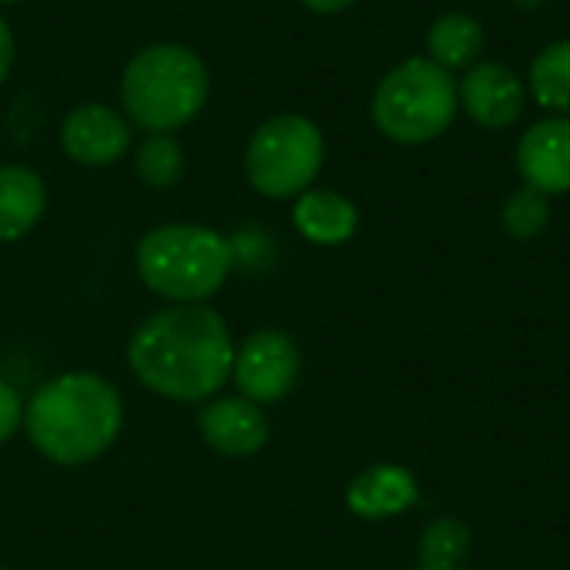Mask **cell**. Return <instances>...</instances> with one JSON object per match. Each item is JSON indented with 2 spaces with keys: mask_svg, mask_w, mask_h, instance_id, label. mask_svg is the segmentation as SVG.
Wrapping results in <instances>:
<instances>
[{
  "mask_svg": "<svg viewBox=\"0 0 570 570\" xmlns=\"http://www.w3.org/2000/svg\"><path fill=\"white\" fill-rule=\"evenodd\" d=\"M234 341L207 304H174L150 314L127 344L134 377L167 401H204L234 374Z\"/></svg>",
  "mask_w": 570,
  "mask_h": 570,
  "instance_id": "6da1fadb",
  "label": "cell"
},
{
  "mask_svg": "<svg viewBox=\"0 0 570 570\" xmlns=\"http://www.w3.org/2000/svg\"><path fill=\"white\" fill-rule=\"evenodd\" d=\"M33 448L63 468L100 458L120 434L124 404L110 381L70 371L47 381L23 411Z\"/></svg>",
  "mask_w": 570,
  "mask_h": 570,
  "instance_id": "7a4b0ae2",
  "label": "cell"
},
{
  "mask_svg": "<svg viewBox=\"0 0 570 570\" xmlns=\"http://www.w3.org/2000/svg\"><path fill=\"white\" fill-rule=\"evenodd\" d=\"M207 67L184 43H150L137 50L120 77L127 117L150 134H170L194 120L207 104Z\"/></svg>",
  "mask_w": 570,
  "mask_h": 570,
  "instance_id": "3957f363",
  "label": "cell"
},
{
  "mask_svg": "<svg viewBox=\"0 0 570 570\" xmlns=\"http://www.w3.org/2000/svg\"><path fill=\"white\" fill-rule=\"evenodd\" d=\"M234 244L200 224H164L137 244V274L144 284L174 301L200 304L227 281Z\"/></svg>",
  "mask_w": 570,
  "mask_h": 570,
  "instance_id": "277c9868",
  "label": "cell"
},
{
  "mask_svg": "<svg viewBox=\"0 0 570 570\" xmlns=\"http://www.w3.org/2000/svg\"><path fill=\"white\" fill-rule=\"evenodd\" d=\"M458 107L461 100L451 70L431 57H411L381 77L371 117L394 144H428L454 124Z\"/></svg>",
  "mask_w": 570,
  "mask_h": 570,
  "instance_id": "5b68a950",
  "label": "cell"
},
{
  "mask_svg": "<svg viewBox=\"0 0 570 570\" xmlns=\"http://www.w3.org/2000/svg\"><path fill=\"white\" fill-rule=\"evenodd\" d=\"M324 164V137L314 120L301 114H281L264 120L244 154V174L250 187L271 200L297 197L311 190Z\"/></svg>",
  "mask_w": 570,
  "mask_h": 570,
  "instance_id": "8992f818",
  "label": "cell"
},
{
  "mask_svg": "<svg viewBox=\"0 0 570 570\" xmlns=\"http://www.w3.org/2000/svg\"><path fill=\"white\" fill-rule=\"evenodd\" d=\"M297 371H301L297 344L277 327L254 331L234 354V381L240 394L254 404L281 401L294 387Z\"/></svg>",
  "mask_w": 570,
  "mask_h": 570,
  "instance_id": "52a82bcc",
  "label": "cell"
},
{
  "mask_svg": "<svg viewBox=\"0 0 570 570\" xmlns=\"http://www.w3.org/2000/svg\"><path fill=\"white\" fill-rule=\"evenodd\" d=\"M60 144L77 164H117L130 150V124L104 104H80L63 117Z\"/></svg>",
  "mask_w": 570,
  "mask_h": 570,
  "instance_id": "ba28073f",
  "label": "cell"
},
{
  "mask_svg": "<svg viewBox=\"0 0 570 570\" xmlns=\"http://www.w3.org/2000/svg\"><path fill=\"white\" fill-rule=\"evenodd\" d=\"M458 100L474 124L488 130H504L524 114V83L504 63H478L461 77Z\"/></svg>",
  "mask_w": 570,
  "mask_h": 570,
  "instance_id": "9c48e42d",
  "label": "cell"
},
{
  "mask_svg": "<svg viewBox=\"0 0 570 570\" xmlns=\"http://www.w3.org/2000/svg\"><path fill=\"white\" fill-rule=\"evenodd\" d=\"M518 170L528 187L541 194L570 190V117H548L534 124L518 144Z\"/></svg>",
  "mask_w": 570,
  "mask_h": 570,
  "instance_id": "30bf717a",
  "label": "cell"
},
{
  "mask_svg": "<svg viewBox=\"0 0 570 570\" xmlns=\"http://www.w3.org/2000/svg\"><path fill=\"white\" fill-rule=\"evenodd\" d=\"M200 438L207 441V448H214L224 458H250L267 444V417L264 411L247 401V397H220L210 401L200 417Z\"/></svg>",
  "mask_w": 570,
  "mask_h": 570,
  "instance_id": "8fae6325",
  "label": "cell"
},
{
  "mask_svg": "<svg viewBox=\"0 0 570 570\" xmlns=\"http://www.w3.org/2000/svg\"><path fill=\"white\" fill-rule=\"evenodd\" d=\"M47 207V187L37 170L23 164L0 167V244L27 237Z\"/></svg>",
  "mask_w": 570,
  "mask_h": 570,
  "instance_id": "7c38bea8",
  "label": "cell"
},
{
  "mask_svg": "<svg viewBox=\"0 0 570 570\" xmlns=\"http://www.w3.org/2000/svg\"><path fill=\"white\" fill-rule=\"evenodd\" d=\"M417 501V481L404 468L377 464L347 488V508L361 518H391Z\"/></svg>",
  "mask_w": 570,
  "mask_h": 570,
  "instance_id": "4fadbf2b",
  "label": "cell"
},
{
  "mask_svg": "<svg viewBox=\"0 0 570 570\" xmlns=\"http://www.w3.org/2000/svg\"><path fill=\"white\" fill-rule=\"evenodd\" d=\"M294 227L311 244H344L357 230V207L334 190H304L294 204Z\"/></svg>",
  "mask_w": 570,
  "mask_h": 570,
  "instance_id": "5bb4252c",
  "label": "cell"
},
{
  "mask_svg": "<svg viewBox=\"0 0 570 570\" xmlns=\"http://www.w3.org/2000/svg\"><path fill=\"white\" fill-rule=\"evenodd\" d=\"M484 50V27L471 13H444L428 30V57L444 70L471 67Z\"/></svg>",
  "mask_w": 570,
  "mask_h": 570,
  "instance_id": "9a60e30c",
  "label": "cell"
},
{
  "mask_svg": "<svg viewBox=\"0 0 570 570\" xmlns=\"http://www.w3.org/2000/svg\"><path fill=\"white\" fill-rule=\"evenodd\" d=\"M531 94L544 110L558 117L570 114V40L544 47L531 63Z\"/></svg>",
  "mask_w": 570,
  "mask_h": 570,
  "instance_id": "2e32d148",
  "label": "cell"
},
{
  "mask_svg": "<svg viewBox=\"0 0 570 570\" xmlns=\"http://www.w3.org/2000/svg\"><path fill=\"white\" fill-rule=\"evenodd\" d=\"M134 170L150 190H167L184 177V147L174 134H150L137 147Z\"/></svg>",
  "mask_w": 570,
  "mask_h": 570,
  "instance_id": "e0dca14e",
  "label": "cell"
},
{
  "mask_svg": "<svg viewBox=\"0 0 570 570\" xmlns=\"http://www.w3.org/2000/svg\"><path fill=\"white\" fill-rule=\"evenodd\" d=\"M468 551H471V531L454 518H441L421 534V564L424 568L458 570L461 561L468 558Z\"/></svg>",
  "mask_w": 570,
  "mask_h": 570,
  "instance_id": "ac0fdd59",
  "label": "cell"
},
{
  "mask_svg": "<svg viewBox=\"0 0 570 570\" xmlns=\"http://www.w3.org/2000/svg\"><path fill=\"white\" fill-rule=\"evenodd\" d=\"M551 220V207H548V194L534 190V187H521L511 194V200L501 210V224L514 240H531L538 237Z\"/></svg>",
  "mask_w": 570,
  "mask_h": 570,
  "instance_id": "d6986e66",
  "label": "cell"
},
{
  "mask_svg": "<svg viewBox=\"0 0 570 570\" xmlns=\"http://www.w3.org/2000/svg\"><path fill=\"white\" fill-rule=\"evenodd\" d=\"M20 424H23V401L7 381H0V444L10 441Z\"/></svg>",
  "mask_w": 570,
  "mask_h": 570,
  "instance_id": "ffe728a7",
  "label": "cell"
},
{
  "mask_svg": "<svg viewBox=\"0 0 570 570\" xmlns=\"http://www.w3.org/2000/svg\"><path fill=\"white\" fill-rule=\"evenodd\" d=\"M10 63H13V33H10L7 20L0 17V83L10 73Z\"/></svg>",
  "mask_w": 570,
  "mask_h": 570,
  "instance_id": "44dd1931",
  "label": "cell"
},
{
  "mask_svg": "<svg viewBox=\"0 0 570 570\" xmlns=\"http://www.w3.org/2000/svg\"><path fill=\"white\" fill-rule=\"evenodd\" d=\"M307 10H314V13H337V10H344V7H351L354 0H301Z\"/></svg>",
  "mask_w": 570,
  "mask_h": 570,
  "instance_id": "7402d4cb",
  "label": "cell"
},
{
  "mask_svg": "<svg viewBox=\"0 0 570 570\" xmlns=\"http://www.w3.org/2000/svg\"><path fill=\"white\" fill-rule=\"evenodd\" d=\"M518 3H521V7H538L541 0H518Z\"/></svg>",
  "mask_w": 570,
  "mask_h": 570,
  "instance_id": "603a6c76",
  "label": "cell"
},
{
  "mask_svg": "<svg viewBox=\"0 0 570 570\" xmlns=\"http://www.w3.org/2000/svg\"><path fill=\"white\" fill-rule=\"evenodd\" d=\"M0 3H20V0H0Z\"/></svg>",
  "mask_w": 570,
  "mask_h": 570,
  "instance_id": "cb8c5ba5",
  "label": "cell"
},
{
  "mask_svg": "<svg viewBox=\"0 0 570 570\" xmlns=\"http://www.w3.org/2000/svg\"><path fill=\"white\" fill-rule=\"evenodd\" d=\"M421 570H438V568H421Z\"/></svg>",
  "mask_w": 570,
  "mask_h": 570,
  "instance_id": "d4e9b609",
  "label": "cell"
},
{
  "mask_svg": "<svg viewBox=\"0 0 570 570\" xmlns=\"http://www.w3.org/2000/svg\"><path fill=\"white\" fill-rule=\"evenodd\" d=\"M0 570H3V568H0Z\"/></svg>",
  "mask_w": 570,
  "mask_h": 570,
  "instance_id": "484cf974",
  "label": "cell"
}]
</instances>
